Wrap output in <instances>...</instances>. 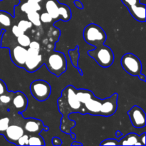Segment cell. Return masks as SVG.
<instances>
[{"label":"cell","instance_id":"obj_2","mask_svg":"<svg viewBox=\"0 0 146 146\" xmlns=\"http://www.w3.org/2000/svg\"><path fill=\"white\" fill-rule=\"evenodd\" d=\"M88 54L104 68L111 66L114 61L113 52L111 48L104 44L97 46L96 49L88 51Z\"/></svg>","mask_w":146,"mask_h":146},{"label":"cell","instance_id":"obj_29","mask_svg":"<svg viewBox=\"0 0 146 146\" xmlns=\"http://www.w3.org/2000/svg\"><path fill=\"white\" fill-rule=\"evenodd\" d=\"M29 135L27 134H24L21 135L17 141V145H29Z\"/></svg>","mask_w":146,"mask_h":146},{"label":"cell","instance_id":"obj_25","mask_svg":"<svg viewBox=\"0 0 146 146\" xmlns=\"http://www.w3.org/2000/svg\"><path fill=\"white\" fill-rule=\"evenodd\" d=\"M17 43L19 45L21 46L24 48H27L31 43V39L29 36L26 35L25 34H23L22 35L17 37Z\"/></svg>","mask_w":146,"mask_h":146},{"label":"cell","instance_id":"obj_38","mask_svg":"<svg viewBox=\"0 0 146 146\" xmlns=\"http://www.w3.org/2000/svg\"><path fill=\"white\" fill-rule=\"evenodd\" d=\"M139 76V78L141 80H143V81H145V75H143L142 74H141L139 76Z\"/></svg>","mask_w":146,"mask_h":146},{"label":"cell","instance_id":"obj_18","mask_svg":"<svg viewBox=\"0 0 146 146\" xmlns=\"http://www.w3.org/2000/svg\"><path fill=\"white\" fill-rule=\"evenodd\" d=\"M41 9L39 3L36 2L33 0H27V1L24 2L21 6V11L25 14H29L32 11H38Z\"/></svg>","mask_w":146,"mask_h":146},{"label":"cell","instance_id":"obj_13","mask_svg":"<svg viewBox=\"0 0 146 146\" xmlns=\"http://www.w3.org/2000/svg\"><path fill=\"white\" fill-rule=\"evenodd\" d=\"M24 134V130L19 125H9L2 135L7 141L17 145L19 138Z\"/></svg>","mask_w":146,"mask_h":146},{"label":"cell","instance_id":"obj_24","mask_svg":"<svg viewBox=\"0 0 146 146\" xmlns=\"http://www.w3.org/2000/svg\"><path fill=\"white\" fill-rule=\"evenodd\" d=\"M29 145H45V141L38 134L29 137Z\"/></svg>","mask_w":146,"mask_h":146},{"label":"cell","instance_id":"obj_43","mask_svg":"<svg viewBox=\"0 0 146 146\" xmlns=\"http://www.w3.org/2000/svg\"><path fill=\"white\" fill-rule=\"evenodd\" d=\"M0 1H1V0H0Z\"/></svg>","mask_w":146,"mask_h":146},{"label":"cell","instance_id":"obj_7","mask_svg":"<svg viewBox=\"0 0 146 146\" xmlns=\"http://www.w3.org/2000/svg\"><path fill=\"white\" fill-rule=\"evenodd\" d=\"M40 50L34 49L29 47L27 48V58L24 68L28 72L33 73L38 70L42 64V56L39 54Z\"/></svg>","mask_w":146,"mask_h":146},{"label":"cell","instance_id":"obj_20","mask_svg":"<svg viewBox=\"0 0 146 146\" xmlns=\"http://www.w3.org/2000/svg\"><path fill=\"white\" fill-rule=\"evenodd\" d=\"M76 95L81 104H84L94 96L92 91L87 89H76Z\"/></svg>","mask_w":146,"mask_h":146},{"label":"cell","instance_id":"obj_15","mask_svg":"<svg viewBox=\"0 0 146 146\" xmlns=\"http://www.w3.org/2000/svg\"><path fill=\"white\" fill-rule=\"evenodd\" d=\"M132 17L140 22L145 21V4L138 3V4L131 6L128 8Z\"/></svg>","mask_w":146,"mask_h":146},{"label":"cell","instance_id":"obj_6","mask_svg":"<svg viewBox=\"0 0 146 146\" xmlns=\"http://www.w3.org/2000/svg\"><path fill=\"white\" fill-rule=\"evenodd\" d=\"M123 68L128 74L135 76H139L142 71V64L141 60L134 54L127 53L124 54L121 60Z\"/></svg>","mask_w":146,"mask_h":146},{"label":"cell","instance_id":"obj_5","mask_svg":"<svg viewBox=\"0 0 146 146\" xmlns=\"http://www.w3.org/2000/svg\"><path fill=\"white\" fill-rule=\"evenodd\" d=\"M61 98L64 99L66 104L68 105L69 113H81L82 112L84 106L81 104L76 95V88L73 86H68L62 91Z\"/></svg>","mask_w":146,"mask_h":146},{"label":"cell","instance_id":"obj_32","mask_svg":"<svg viewBox=\"0 0 146 146\" xmlns=\"http://www.w3.org/2000/svg\"><path fill=\"white\" fill-rule=\"evenodd\" d=\"M121 1L127 8H129L131 6L135 5L140 3V0H121Z\"/></svg>","mask_w":146,"mask_h":146},{"label":"cell","instance_id":"obj_34","mask_svg":"<svg viewBox=\"0 0 146 146\" xmlns=\"http://www.w3.org/2000/svg\"><path fill=\"white\" fill-rule=\"evenodd\" d=\"M29 48H34V49H36V50H40V48H41V46H40V44L38 42V41H31L30 43L29 46Z\"/></svg>","mask_w":146,"mask_h":146},{"label":"cell","instance_id":"obj_31","mask_svg":"<svg viewBox=\"0 0 146 146\" xmlns=\"http://www.w3.org/2000/svg\"><path fill=\"white\" fill-rule=\"evenodd\" d=\"M11 32H12V34H14V36H16L17 38L19 36L22 35L23 34H24V31H21V30L19 28L17 25L13 26L12 28H11Z\"/></svg>","mask_w":146,"mask_h":146},{"label":"cell","instance_id":"obj_4","mask_svg":"<svg viewBox=\"0 0 146 146\" xmlns=\"http://www.w3.org/2000/svg\"><path fill=\"white\" fill-rule=\"evenodd\" d=\"M30 92L36 100L43 102L49 98L51 93V87L46 81L36 80L30 85Z\"/></svg>","mask_w":146,"mask_h":146},{"label":"cell","instance_id":"obj_28","mask_svg":"<svg viewBox=\"0 0 146 146\" xmlns=\"http://www.w3.org/2000/svg\"><path fill=\"white\" fill-rule=\"evenodd\" d=\"M40 19H41V23H44V24L51 23L53 21V18L51 17V16L46 11L40 14Z\"/></svg>","mask_w":146,"mask_h":146},{"label":"cell","instance_id":"obj_41","mask_svg":"<svg viewBox=\"0 0 146 146\" xmlns=\"http://www.w3.org/2000/svg\"><path fill=\"white\" fill-rule=\"evenodd\" d=\"M3 31V28H1V27H0V34H1V32H2Z\"/></svg>","mask_w":146,"mask_h":146},{"label":"cell","instance_id":"obj_39","mask_svg":"<svg viewBox=\"0 0 146 146\" xmlns=\"http://www.w3.org/2000/svg\"><path fill=\"white\" fill-rule=\"evenodd\" d=\"M71 145H82V144L79 143H77V142H74L71 144Z\"/></svg>","mask_w":146,"mask_h":146},{"label":"cell","instance_id":"obj_21","mask_svg":"<svg viewBox=\"0 0 146 146\" xmlns=\"http://www.w3.org/2000/svg\"><path fill=\"white\" fill-rule=\"evenodd\" d=\"M12 23V15L7 11L0 10V26L9 27Z\"/></svg>","mask_w":146,"mask_h":146},{"label":"cell","instance_id":"obj_16","mask_svg":"<svg viewBox=\"0 0 146 146\" xmlns=\"http://www.w3.org/2000/svg\"><path fill=\"white\" fill-rule=\"evenodd\" d=\"M119 145H142L140 142V136L136 133H128L118 141Z\"/></svg>","mask_w":146,"mask_h":146},{"label":"cell","instance_id":"obj_42","mask_svg":"<svg viewBox=\"0 0 146 146\" xmlns=\"http://www.w3.org/2000/svg\"><path fill=\"white\" fill-rule=\"evenodd\" d=\"M19 1H21V0H19Z\"/></svg>","mask_w":146,"mask_h":146},{"label":"cell","instance_id":"obj_40","mask_svg":"<svg viewBox=\"0 0 146 146\" xmlns=\"http://www.w3.org/2000/svg\"><path fill=\"white\" fill-rule=\"evenodd\" d=\"M33 1H36V2H38V3H40L41 1H42V0H33Z\"/></svg>","mask_w":146,"mask_h":146},{"label":"cell","instance_id":"obj_33","mask_svg":"<svg viewBox=\"0 0 146 146\" xmlns=\"http://www.w3.org/2000/svg\"><path fill=\"white\" fill-rule=\"evenodd\" d=\"M7 91H8V90H7V87L5 82L0 79V96L4 94V93L7 92Z\"/></svg>","mask_w":146,"mask_h":146},{"label":"cell","instance_id":"obj_10","mask_svg":"<svg viewBox=\"0 0 146 146\" xmlns=\"http://www.w3.org/2000/svg\"><path fill=\"white\" fill-rule=\"evenodd\" d=\"M27 49L20 45L15 46L10 49V56L12 62L20 68H24L27 58Z\"/></svg>","mask_w":146,"mask_h":146},{"label":"cell","instance_id":"obj_37","mask_svg":"<svg viewBox=\"0 0 146 146\" xmlns=\"http://www.w3.org/2000/svg\"><path fill=\"white\" fill-rule=\"evenodd\" d=\"M74 4L76 5V7L81 9H82L84 8V6H83L82 3H81L80 1H78V0H76V1H74Z\"/></svg>","mask_w":146,"mask_h":146},{"label":"cell","instance_id":"obj_11","mask_svg":"<svg viewBox=\"0 0 146 146\" xmlns=\"http://www.w3.org/2000/svg\"><path fill=\"white\" fill-rule=\"evenodd\" d=\"M44 128H45V131H48V127L44 126L41 120L36 118H28L26 120L24 125V131L31 135L39 134Z\"/></svg>","mask_w":146,"mask_h":146},{"label":"cell","instance_id":"obj_12","mask_svg":"<svg viewBox=\"0 0 146 146\" xmlns=\"http://www.w3.org/2000/svg\"><path fill=\"white\" fill-rule=\"evenodd\" d=\"M102 99L94 96V95L84 104L82 114L89 113L94 115H100Z\"/></svg>","mask_w":146,"mask_h":146},{"label":"cell","instance_id":"obj_22","mask_svg":"<svg viewBox=\"0 0 146 146\" xmlns=\"http://www.w3.org/2000/svg\"><path fill=\"white\" fill-rule=\"evenodd\" d=\"M14 93L15 92L13 91H7L0 96V107L7 106L9 104H11Z\"/></svg>","mask_w":146,"mask_h":146},{"label":"cell","instance_id":"obj_17","mask_svg":"<svg viewBox=\"0 0 146 146\" xmlns=\"http://www.w3.org/2000/svg\"><path fill=\"white\" fill-rule=\"evenodd\" d=\"M58 6L59 3L57 0H47L45 4L46 12H48L53 19H58Z\"/></svg>","mask_w":146,"mask_h":146},{"label":"cell","instance_id":"obj_19","mask_svg":"<svg viewBox=\"0 0 146 146\" xmlns=\"http://www.w3.org/2000/svg\"><path fill=\"white\" fill-rule=\"evenodd\" d=\"M71 18L70 8L66 4H59L58 6V19L64 21H68Z\"/></svg>","mask_w":146,"mask_h":146},{"label":"cell","instance_id":"obj_1","mask_svg":"<svg viewBox=\"0 0 146 146\" xmlns=\"http://www.w3.org/2000/svg\"><path fill=\"white\" fill-rule=\"evenodd\" d=\"M84 38L89 45L97 47L103 45L107 38L104 30L95 24H90L86 27L84 31Z\"/></svg>","mask_w":146,"mask_h":146},{"label":"cell","instance_id":"obj_27","mask_svg":"<svg viewBox=\"0 0 146 146\" xmlns=\"http://www.w3.org/2000/svg\"><path fill=\"white\" fill-rule=\"evenodd\" d=\"M19 28L23 31L24 32H26L28 29H31L32 27V24L29 21H27V20H21L19 21L18 24H17Z\"/></svg>","mask_w":146,"mask_h":146},{"label":"cell","instance_id":"obj_23","mask_svg":"<svg viewBox=\"0 0 146 146\" xmlns=\"http://www.w3.org/2000/svg\"><path fill=\"white\" fill-rule=\"evenodd\" d=\"M27 19L32 24V25L36 27L41 26V21L40 19V14H38V11H32L27 14Z\"/></svg>","mask_w":146,"mask_h":146},{"label":"cell","instance_id":"obj_9","mask_svg":"<svg viewBox=\"0 0 146 146\" xmlns=\"http://www.w3.org/2000/svg\"><path fill=\"white\" fill-rule=\"evenodd\" d=\"M131 123L135 128H141L145 126L146 115L143 110L138 106H133L128 111Z\"/></svg>","mask_w":146,"mask_h":146},{"label":"cell","instance_id":"obj_35","mask_svg":"<svg viewBox=\"0 0 146 146\" xmlns=\"http://www.w3.org/2000/svg\"><path fill=\"white\" fill-rule=\"evenodd\" d=\"M52 144L54 145H61L62 144V141L58 137H54L52 138Z\"/></svg>","mask_w":146,"mask_h":146},{"label":"cell","instance_id":"obj_30","mask_svg":"<svg viewBox=\"0 0 146 146\" xmlns=\"http://www.w3.org/2000/svg\"><path fill=\"white\" fill-rule=\"evenodd\" d=\"M101 145H119L118 141L115 139H106L103 141L100 144Z\"/></svg>","mask_w":146,"mask_h":146},{"label":"cell","instance_id":"obj_8","mask_svg":"<svg viewBox=\"0 0 146 146\" xmlns=\"http://www.w3.org/2000/svg\"><path fill=\"white\" fill-rule=\"evenodd\" d=\"M118 94H114L111 96L102 99L100 115L108 117L115 113L118 107Z\"/></svg>","mask_w":146,"mask_h":146},{"label":"cell","instance_id":"obj_36","mask_svg":"<svg viewBox=\"0 0 146 146\" xmlns=\"http://www.w3.org/2000/svg\"><path fill=\"white\" fill-rule=\"evenodd\" d=\"M140 142L141 143L142 145H145L146 142H145V133H143L142 135L140 136Z\"/></svg>","mask_w":146,"mask_h":146},{"label":"cell","instance_id":"obj_3","mask_svg":"<svg viewBox=\"0 0 146 146\" xmlns=\"http://www.w3.org/2000/svg\"><path fill=\"white\" fill-rule=\"evenodd\" d=\"M47 68L50 72L59 77L67 69V62L64 54L54 52L49 56L47 61Z\"/></svg>","mask_w":146,"mask_h":146},{"label":"cell","instance_id":"obj_14","mask_svg":"<svg viewBox=\"0 0 146 146\" xmlns=\"http://www.w3.org/2000/svg\"><path fill=\"white\" fill-rule=\"evenodd\" d=\"M13 108L19 113L24 112L28 106V98L21 91H17L14 93L11 100Z\"/></svg>","mask_w":146,"mask_h":146},{"label":"cell","instance_id":"obj_26","mask_svg":"<svg viewBox=\"0 0 146 146\" xmlns=\"http://www.w3.org/2000/svg\"><path fill=\"white\" fill-rule=\"evenodd\" d=\"M10 123L8 117H0V135H3Z\"/></svg>","mask_w":146,"mask_h":146}]
</instances>
